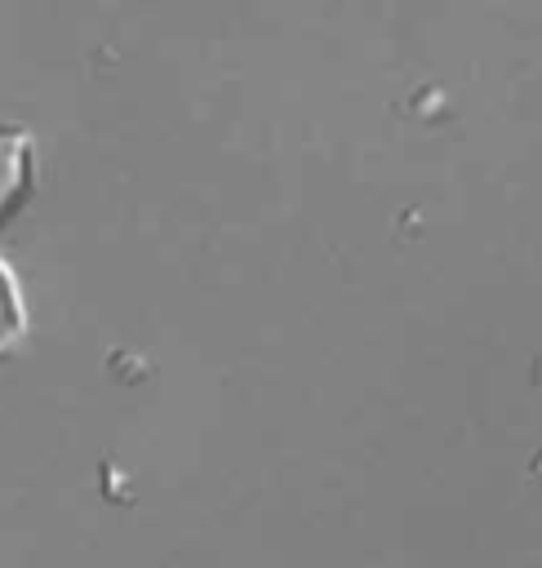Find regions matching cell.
<instances>
[{
    "label": "cell",
    "instance_id": "1",
    "mask_svg": "<svg viewBox=\"0 0 542 568\" xmlns=\"http://www.w3.org/2000/svg\"><path fill=\"white\" fill-rule=\"evenodd\" d=\"M31 191V138L22 129H0V226L18 213Z\"/></svg>",
    "mask_w": 542,
    "mask_h": 568
},
{
    "label": "cell",
    "instance_id": "2",
    "mask_svg": "<svg viewBox=\"0 0 542 568\" xmlns=\"http://www.w3.org/2000/svg\"><path fill=\"white\" fill-rule=\"evenodd\" d=\"M27 333V311H22V293H18V280L13 271L0 262V359L22 342Z\"/></svg>",
    "mask_w": 542,
    "mask_h": 568
}]
</instances>
